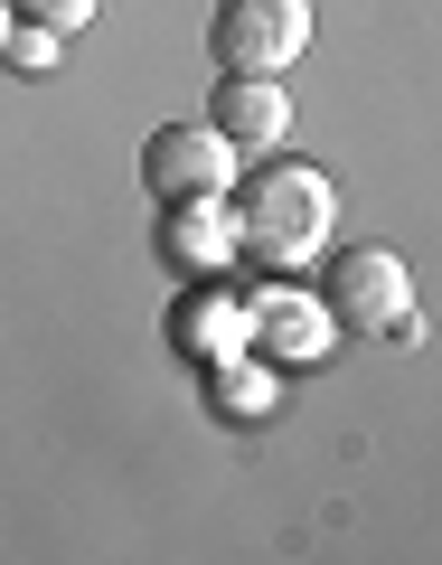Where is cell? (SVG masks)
I'll return each instance as SVG.
<instances>
[{
  "mask_svg": "<svg viewBox=\"0 0 442 565\" xmlns=\"http://www.w3.org/2000/svg\"><path fill=\"white\" fill-rule=\"evenodd\" d=\"M207 122L226 132L236 161H255V151H282V132H292V95H282V76H217Z\"/></svg>",
  "mask_w": 442,
  "mask_h": 565,
  "instance_id": "6",
  "label": "cell"
},
{
  "mask_svg": "<svg viewBox=\"0 0 442 565\" xmlns=\"http://www.w3.org/2000/svg\"><path fill=\"white\" fill-rule=\"evenodd\" d=\"M170 340H180V359H226V349H245V302L236 282L207 274L180 292V311H170Z\"/></svg>",
  "mask_w": 442,
  "mask_h": 565,
  "instance_id": "8",
  "label": "cell"
},
{
  "mask_svg": "<svg viewBox=\"0 0 442 565\" xmlns=\"http://www.w3.org/2000/svg\"><path fill=\"white\" fill-rule=\"evenodd\" d=\"M151 245H161V264H170V274H188V282L236 274V217H226V199H161Z\"/></svg>",
  "mask_w": 442,
  "mask_h": 565,
  "instance_id": "5",
  "label": "cell"
},
{
  "mask_svg": "<svg viewBox=\"0 0 442 565\" xmlns=\"http://www.w3.org/2000/svg\"><path fill=\"white\" fill-rule=\"evenodd\" d=\"M226 180H236V151H226L217 122H161V132L141 141V189H151V207L161 199H226Z\"/></svg>",
  "mask_w": 442,
  "mask_h": 565,
  "instance_id": "4",
  "label": "cell"
},
{
  "mask_svg": "<svg viewBox=\"0 0 442 565\" xmlns=\"http://www.w3.org/2000/svg\"><path fill=\"white\" fill-rule=\"evenodd\" d=\"M302 47H311V0H217V20H207L217 76H282Z\"/></svg>",
  "mask_w": 442,
  "mask_h": 565,
  "instance_id": "3",
  "label": "cell"
},
{
  "mask_svg": "<svg viewBox=\"0 0 442 565\" xmlns=\"http://www.w3.org/2000/svg\"><path fill=\"white\" fill-rule=\"evenodd\" d=\"M95 10H104V0H10V20H39V29H57V39H76Z\"/></svg>",
  "mask_w": 442,
  "mask_h": 565,
  "instance_id": "11",
  "label": "cell"
},
{
  "mask_svg": "<svg viewBox=\"0 0 442 565\" xmlns=\"http://www.w3.org/2000/svg\"><path fill=\"white\" fill-rule=\"evenodd\" d=\"M57 29H39V20H10V47H0V66H20V76H47L57 66Z\"/></svg>",
  "mask_w": 442,
  "mask_h": 565,
  "instance_id": "10",
  "label": "cell"
},
{
  "mask_svg": "<svg viewBox=\"0 0 442 565\" xmlns=\"http://www.w3.org/2000/svg\"><path fill=\"white\" fill-rule=\"evenodd\" d=\"M330 340H339V321H330L311 292H263V302H245V349H263L273 367L330 359Z\"/></svg>",
  "mask_w": 442,
  "mask_h": 565,
  "instance_id": "7",
  "label": "cell"
},
{
  "mask_svg": "<svg viewBox=\"0 0 442 565\" xmlns=\"http://www.w3.org/2000/svg\"><path fill=\"white\" fill-rule=\"evenodd\" d=\"M198 377H207V415H226V424H263V415L282 405L273 367H255L245 349H226V359H198Z\"/></svg>",
  "mask_w": 442,
  "mask_h": 565,
  "instance_id": "9",
  "label": "cell"
},
{
  "mask_svg": "<svg viewBox=\"0 0 442 565\" xmlns=\"http://www.w3.org/2000/svg\"><path fill=\"white\" fill-rule=\"evenodd\" d=\"M311 302L339 330L405 340V330H414V274H405L396 245H339V255H321V292H311Z\"/></svg>",
  "mask_w": 442,
  "mask_h": 565,
  "instance_id": "2",
  "label": "cell"
},
{
  "mask_svg": "<svg viewBox=\"0 0 442 565\" xmlns=\"http://www.w3.org/2000/svg\"><path fill=\"white\" fill-rule=\"evenodd\" d=\"M226 217H236V255L292 274V264H311L330 245L339 189H330L321 161H273V151H255V161H236V180H226Z\"/></svg>",
  "mask_w": 442,
  "mask_h": 565,
  "instance_id": "1",
  "label": "cell"
},
{
  "mask_svg": "<svg viewBox=\"0 0 442 565\" xmlns=\"http://www.w3.org/2000/svg\"><path fill=\"white\" fill-rule=\"evenodd\" d=\"M0 47H10V0H0Z\"/></svg>",
  "mask_w": 442,
  "mask_h": 565,
  "instance_id": "12",
  "label": "cell"
}]
</instances>
